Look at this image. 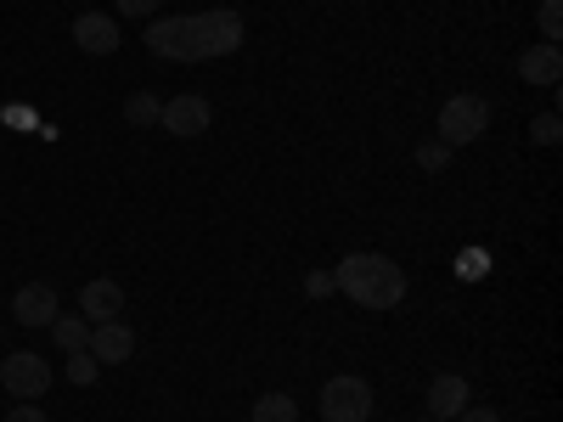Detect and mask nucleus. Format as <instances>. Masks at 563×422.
<instances>
[{
	"label": "nucleus",
	"mask_w": 563,
	"mask_h": 422,
	"mask_svg": "<svg viewBox=\"0 0 563 422\" xmlns=\"http://www.w3.org/2000/svg\"><path fill=\"white\" fill-rule=\"evenodd\" d=\"M333 281L361 310H400L406 304V270L389 254H350V259H339Z\"/></svg>",
	"instance_id": "nucleus-1"
},
{
	"label": "nucleus",
	"mask_w": 563,
	"mask_h": 422,
	"mask_svg": "<svg viewBox=\"0 0 563 422\" xmlns=\"http://www.w3.org/2000/svg\"><path fill=\"white\" fill-rule=\"evenodd\" d=\"M147 52L164 63H203L198 52V12L192 18H153L147 23Z\"/></svg>",
	"instance_id": "nucleus-2"
},
{
	"label": "nucleus",
	"mask_w": 563,
	"mask_h": 422,
	"mask_svg": "<svg viewBox=\"0 0 563 422\" xmlns=\"http://www.w3.org/2000/svg\"><path fill=\"white\" fill-rule=\"evenodd\" d=\"M485 130H490V102L485 97H451L440 108V141L445 147H474Z\"/></svg>",
	"instance_id": "nucleus-3"
},
{
	"label": "nucleus",
	"mask_w": 563,
	"mask_h": 422,
	"mask_svg": "<svg viewBox=\"0 0 563 422\" xmlns=\"http://www.w3.org/2000/svg\"><path fill=\"white\" fill-rule=\"evenodd\" d=\"M321 417L327 422H366L372 417V384L355 378V371H339L321 389Z\"/></svg>",
	"instance_id": "nucleus-4"
},
{
	"label": "nucleus",
	"mask_w": 563,
	"mask_h": 422,
	"mask_svg": "<svg viewBox=\"0 0 563 422\" xmlns=\"http://www.w3.org/2000/svg\"><path fill=\"white\" fill-rule=\"evenodd\" d=\"M243 34H249V29H243V12H231V7L198 12V52H203V63L243 52Z\"/></svg>",
	"instance_id": "nucleus-5"
},
{
	"label": "nucleus",
	"mask_w": 563,
	"mask_h": 422,
	"mask_svg": "<svg viewBox=\"0 0 563 422\" xmlns=\"http://www.w3.org/2000/svg\"><path fill=\"white\" fill-rule=\"evenodd\" d=\"M0 389L18 395V400H40L45 389H52V366H45L34 349H12L7 360H0Z\"/></svg>",
	"instance_id": "nucleus-6"
},
{
	"label": "nucleus",
	"mask_w": 563,
	"mask_h": 422,
	"mask_svg": "<svg viewBox=\"0 0 563 422\" xmlns=\"http://www.w3.org/2000/svg\"><path fill=\"white\" fill-rule=\"evenodd\" d=\"M74 45H79L85 57H113L119 45H124L119 18H113V12H79V18H74Z\"/></svg>",
	"instance_id": "nucleus-7"
},
{
	"label": "nucleus",
	"mask_w": 563,
	"mask_h": 422,
	"mask_svg": "<svg viewBox=\"0 0 563 422\" xmlns=\"http://www.w3.org/2000/svg\"><path fill=\"white\" fill-rule=\"evenodd\" d=\"M158 124H164L169 135H180V141H198V135L214 124V113H209L203 97H169L164 113H158Z\"/></svg>",
	"instance_id": "nucleus-8"
},
{
	"label": "nucleus",
	"mask_w": 563,
	"mask_h": 422,
	"mask_svg": "<svg viewBox=\"0 0 563 422\" xmlns=\"http://www.w3.org/2000/svg\"><path fill=\"white\" fill-rule=\"evenodd\" d=\"M12 315H18V326H52L63 315L57 288H52V281H29V288H18L12 293Z\"/></svg>",
	"instance_id": "nucleus-9"
},
{
	"label": "nucleus",
	"mask_w": 563,
	"mask_h": 422,
	"mask_svg": "<svg viewBox=\"0 0 563 422\" xmlns=\"http://www.w3.org/2000/svg\"><path fill=\"white\" fill-rule=\"evenodd\" d=\"M79 315H85L90 326L119 321V315H124V288H119V281H108V276L85 281V288H79Z\"/></svg>",
	"instance_id": "nucleus-10"
},
{
	"label": "nucleus",
	"mask_w": 563,
	"mask_h": 422,
	"mask_svg": "<svg viewBox=\"0 0 563 422\" xmlns=\"http://www.w3.org/2000/svg\"><path fill=\"white\" fill-rule=\"evenodd\" d=\"M90 355H97V366H124L130 355H135V333L124 326V315L119 321H102V326H90V344H85Z\"/></svg>",
	"instance_id": "nucleus-11"
},
{
	"label": "nucleus",
	"mask_w": 563,
	"mask_h": 422,
	"mask_svg": "<svg viewBox=\"0 0 563 422\" xmlns=\"http://www.w3.org/2000/svg\"><path fill=\"white\" fill-rule=\"evenodd\" d=\"M467 400H474V389H467L462 371H440V378L429 384V417H440V422H456V411Z\"/></svg>",
	"instance_id": "nucleus-12"
},
{
	"label": "nucleus",
	"mask_w": 563,
	"mask_h": 422,
	"mask_svg": "<svg viewBox=\"0 0 563 422\" xmlns=\"http://www.w3.org/2000/svg\"><path fill=\"white\" fill-rule=\"evenodd\" d=\"M519 79H530V85H541V90H552L558 79H563V52L558 45H530V52L519 57Z\"/></svg>",
	"instance_id": "nucleus-13"
},
{
	"label": "nucleus",
	"mask_w": 563,
	"mask_h": 422,
	"mask_svg": "<svg viewBox=\"0 0 563 422\" xmlns=\"http://www.w3.org/2000/svg\"><path fill=\"white\" fill-rule=\"evenodd\" d=\"M254 422H299V400L282 395V389H271V395L254 400Z\"/></svg>",
	"instance_id": "nucleus-14"
},
{
	"label": "nucleus",
	"mask_w": 563,
	"mask_h": 422,
	"mask_svg": "<svg viewBox=\"0 0 563 422\" xmlns=\"http://www.w3.org/2000/svg\"><path fill=\"white\" fill-rule=\"evenodd\" d=\"M45 333L57 338V349H68V355H74V349H85V344H90V321H85V315H57L52 326H45Z\"/></svg>",
	"instance_id": "nucleus-15"
},
{
	"label": "nucleus",
	"mask_w": 563,
	"mask_h": 422,
	"mask_svg": "<svg viewBox=\"0 0 563 422\" xmlns=\"http://www.w3.org/2000/svg\"><path fill=\"white\" fill-rule=\"evenodd\" d=\"M158 113H164V102L153 97V90H135V97H124V124H135V130H153Z\"/></svg>",
	"instance_id": "nucleus-16"
},
{
	"label": "nucleus",
	"mask_w": 563,
	"mask_h": 422,
	"mask_svg": "<svg viewBox=\"0 0 563 422\" xmlns=\"http://www.w3.org/2000/svg\"><path fill=\"white\" fill-rule=\"evenodd\" d=\"M97 355H90V349H74L68 355V378H74V389H90V384H97Z\"/></svg>",
	"instance_id": "nucleus-17"
},
{
	"label": "nucleus",
	"mask_w": 563,
	"mask_h": 422,
	"mask_svg": "<svg viewBox=\"0 0 563 422\" xmlns=\"http://www.w3.org/2000/svg\"><path fill=\"white\" fill-rule=\"evenodd\" d=\"M417 169H429V175H440V169H451V147L434 135V141H422L417 147Z\"/></svg>",
	"instance_id": "nucleus-18"
},
{
	"label": "nucleus",
	"mask_w": 563,
	"mask_h": 422,
	"mask_svg": "<svg viewBox=\"0 0 563 422\" xmlns=\"http://www.w3.org/2000/svg\"><path fill=\"white\" fill-rule=\"evenodd\" d=\"M536 23H541L547 45H558V34H563V0H541V12H536Z\"/></svg>",
	"instance_id": "nucleus-19"
},
{
	"label": "nucleus",
	"mask_w": 563,
	"mask_h": 422,
	"mask_svg": "<svg viewBox=\"0 0 563 422\" xmlns=\"http://www.w3.org/2000/svg\"><path fill=\"white\" fill-rule=\"evenodd\" d=\"M530 135L541 141V147H558V135H563V119H558V113L547 108V113H536V119H530Z\"/></svg>",
	"instance_id": "nucleus-20"
},
{
	"label": "nucleus",
	"mask_w": 563,
	"mask_h": 422,
	"mask_svg": "<svg viewBox=\"0 0 563 422\" xmlns=\"http://www.w3.org/2000/svg\"><path fill=\"white\" fill-rule=\"evenodd\" d=\"M305 293H310V299H333V293H339L333 270H305Z\"/></svg>",
	"instance_id": "nucleus-21"
},
{
	"label": "nucleus",
	"mask_w": 563,
	"mask_h": 422,
	"mask_svg": "<svg viewBox=\"0 0 563 422\" xmlns=\"http://www.w3.org/2000/svg\"><path fill=\"white\" fill-rule=\"evenodd\" d=\"M456 422H501V411H496V406H474V400H467V406L456 411Z\"/></svg>",
	"instance_id": "nucleus-22"
},
{
	"label": "nucleus",
	"mask_w": 563,
	"mask_h": 422,
	"mask_svg": "<svg viewBox=\"0 0 563 422\" xmlns=\"http://www.w3.org/2000/svg\"><path fill=\"white\" fill-rule=\"evenodd\" d=\"M158 7H164V0H119L124 18H158Z\"/></svg>",
	"instance_id": "nucleus-23"
},
{
	"label": "nucleus",
	"mask_w": 563,
	"mask_h": 422,
	"mask_svg": "<svg viewBox=\"0 0 563 422\" xmlns=\"http://www.w3.org/2000/svg\"><path fill=\"white\" fill-rule=\"evenodd\" d=\"M7 422H45V411H40V400H18L7 411Z\"/></svg>",
	"instance_id": "nucleus-24"
},
{
	"label": "nucleus",
	"mask_w": 563,
	"mask_h": 422,
	"mask_svg": "<svg viewBox=\"0 0 563 422\" xmlns=\"http://www.w3.org/2000/svg\"><path fill=\"white\" fill-rule=\"evenodd\" d=\"M479 270H490V254H479V248H467V254H462V276H479Z\"/></svg>",
	"instance_id": "nucleus-25"
},
{
	"label": "nucleus",
	"mask_w": 563,
	"mask_h": 422,
	"mask_svg": "<svg viewBox=\"0 0 563 422\" xmlns=\"http://www.w3.org/2000/svg\"><path fill=\"white\" fill-rule=\"evenodd\" d=\"M422 422H440V417H422Z\"/></svg>",
	"instance_id": "nucleus-26"
}]
</instances>
